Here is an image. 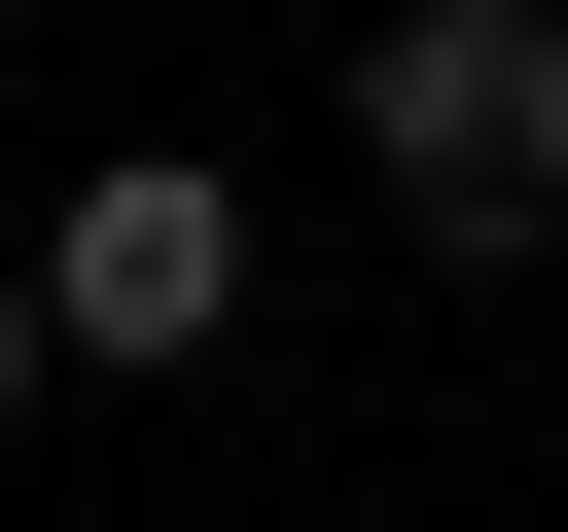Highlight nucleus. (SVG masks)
<instances>
[{"label": "nucleus", "instance_id": "f257e3e1", "mask_svg": "<svg viewBox=\"0 0 568 532\" xmlns=\"http://www.w3.org/2000/svg\"><path fill=\"white\" fill-rule=\"evenodd\" d=\"M355 177L390 248H568V0H355Z\"/></svg>", "mask_w": 568, "mask_h": 532}, {"label": "nucleus", "instance_id": "f03ea898", "mask_svg": "<svg viewBox=\"0 0 568 532\" xmlns=\"http://www.w3.org/2000/svg\"><path fill=\"white\" fill-rule=\"evenodd\" d=\"M36 319H71L106 390H178V355L248 319V177H213V142H106V177L36 213Z\"/></svg>", "mask_w": 568, "mask_h": 532}, {"label": "nucleus", "instance_id": "7ed1b4c3", "mask_svg": "<svg viewBox=\"0 0 568 532\" xmlns=\"http://www.w3.org/2000/svg\"><path fill=\"white\" fill-rule=\"evenodd\" d=\"M36 390H71V319H36V248H0V426H36Z\"/></svg>", "mask_w": 568, "mask_h": 532}]
</instances>
